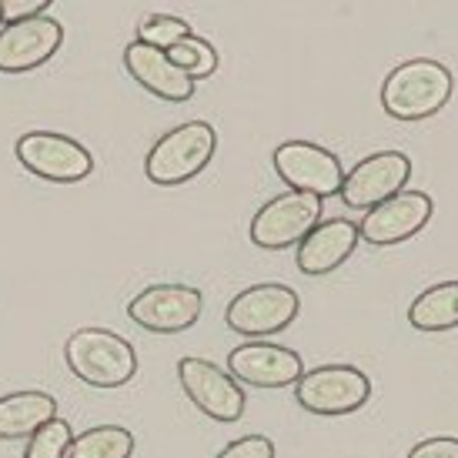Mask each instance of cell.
<instances>
[{
	"mask_svg": "<svg viewBox=\"0 0 458 458\" xmlns=\"http://www.w3.org/2000/svg\"><path fill=\"white\" fill-rule=\"evenodd\" d=\"M215 151L217 131L208 121H188L154 140L144 157V174L157 188H178L184 181L198 178L211 165Z\"/></svg>",
	"mask_w": 458,
	"mask_h": 458,
	"instance_id": "3957f363",
	"label": "cell"
},
{
	"mask_svg": "<svg viewBox=\"0 0 458 458\" xmlns=\"http://www.w3.org/2000/svg\"><path fill=\"white\" fill-rule=\"evenodd\" d=\"M0 27H4V0H0Z\"/></svg>",
	"mask_w": 458,
	"mask_h": 458,
	"instance_id": "484cf974",
	"label": "cell"
},
{
	"mask_svg": "<svg viewBox=\"0 0 458 458\" xmlns=\"http://www.w3.org/2000/svg\"><path fill=\"white\" fill-rule=\"evenodd\" d=\"M178 382L191 405L215 421H238L244 415V392L225 369L208 358H181Z\"/></svg>",
	"mask_w": 458,
	"mask_h": 458,
	"instance_id": "7c38bea8",
	"label": "cell"
},
{
	"mask_svg": "<svg viewBox=\"0 0 458 458\" xmlns=\"http://www.w3.org/2000/svg\"><path fill=\"white\" fill-rule=\"evenodd\" d=\"M301 301L298 292L281 284V281H265V284H251L242 294L231 298L228 311H225V325L234 335L265 342L267 335H278L298 318Z\"/></svg>",
	"mask_w": 458,
	"mask_h": 458,
	"instance_id": "277c9868",
	"label": "cell"
},
{
	"mask_svg": "<svg viewBox=\"0 0 458 458\" xmlns=\"http://www.w3.org/2000/svg\"><path fill=\"white\" fill-rule=\"evenodd\" d=\"M358 248V225L344 221V217H328L318 221L305 242L298 244V271L308 278H318V275H331L335 267H342L352 251Z\"/></svg>",
	"mask_w": 458,
	"mask_h": 458,
	"instance_id": "2e32d148",
	"label": "cell"
},
{
	"mask_svg": "<svg viewBox=\"0 0 458 458\" xmlns=\"http://www.w3.org/2000/svg\"><path fill=\"white\" fill-rule=\"evenodd\" d=\"M278 178L288 184V191L311 194V198H331L342 194L344 184V167L338 161V154L325 151L311 140H284L271 154Z\"/></svg>",
	"mask_w": 458,
	"mask_h": 458,
	"instance_id": "52a82bcc",
	"label": "cell"
},
{
	"mask_svg": "<svg viewBox=\"0 0 458 458\" xmlns=\"http://www.w3.org/2000/svg\"><path fill=\"white\" fill-rule=\"evenodd\" d=\"M64 44V27L51 13L0 27V74H24L47 64Z\"/></svg>",
	"mask_w": 458,
	"mask_h": 458,
	"instance_id": "4fadbf2b",
	"label": "cell"
},
{
	"mask_svg": "<svg viewBox=\"0 0 458 458\" xmlns=\"http://www.w3.org/2000/svg\"><path fill=\"white\" fill-rule=\"evenodd\" d=\"M124 67L140 88L171 104H184L194 98V81L184 71L171 64V57L157 47H148L140 40H131L124 47Z\"/></svg>",
	"mask_w": 458,
	"mask_h": 458,
	"instance_id": "9a60e30c",
	"label": "cell"
},
{
	"mask_svg": "<svg viewBox=\"0 0 458 458\" xmlns=\"http://www.w3.org/2000/svg\"><path fill=\"white\" fill-rule=\"evenodd\" d=\"M134 435L124 425H94L88 432L74 435L67 458H131Z\"/></svg>",
	"mask_w": 458,
	"mask_h": 458,
	"instance_id": "d6986e66",
	"label": "cell"
},
{
	"mask_svg": "<svg viewBox=\"0 0 458 458\" xmlns=\"http://www.w3.org/2000/svg\"><path fill=\"white\" fill-rule=\"evenodd\" d=\"M184 38H191V27L188 21H181L174 13H148L138 27V40L148 44V47H157V51H171L178 47Z\"/></svg>",
	"mask_w": 458,
	"mask_h": 458,
	"instance_id": "44dd1931",
	"label": "cell"
},
{
	"mask_svg": "<svg viewBox=\"0 0 458 458\" xmlns=\"http://www.w3.org/2000/svg\"><path fill=\"white\" fill-rule=\"evenodd\" d=\"M217 458H275V442L265 435H244L217 452Z\"/></svg>",
	"mask_w": 458,
	"mask_h": 458,
	"instance_id": "603a6c76",
	"label": "cell"
},
{
	"mask_svg": "<svg viewBox=\"0 0 458 458\" xmlns=\"http://www.w3.org/2000/svg\"><path fill=\"white\" fill-rule=\"evenodd\" d=\"M408 458H458V438H452V435L425 438L408 452Z\"/></svg>",
	"mask_w": 458,
	"mask_h": 458,
	"instance_id": "cb8c5ba5",
	"label": "cell"
},
{
	"mask_svg": "<svg viewBox=\"0 0 458 458\" xmlns=\"http://www.w3.org/2000/svg\"><path fill=\"white\" fill-rule=\"evenodd\" d=\"M408 178H411V161L402 151H378L371 157H361L342 184L344 208L352 211H371L375 204L388 201L394 194L405 191Z\"/></svg>",
	"mask_w": 458,
	"mask_h": 458,
	"instance_id": "30bf717a",
	"label": "cell"
},
{
	"mask_svg": "<svg viewBox=\"0 0 458 458\" xmlns=\"http://www.w3.org/2000/svg\"><path fill=\"white\" fill-rule=\"evenodd\" d=\"M71 442H74L71 425L64 419H54L27 438L24 458H67L71 455Z\"/></svg>",
	"mask_w": 458,
	"mask_h": 458,
	"instance_id": "7402d4cb",
	"label": "cell"
},
{
	"mask_svg": "<svg viewBox=\"0 0 458 458\" xmlns=\"http://www.w3.org/2000/svg\"><path fill=\"white\" fill-rule=\"evenodd\" d=\"M408 325L419 331L458 328V281L432 284L408 305Z\"/></svg>",
	"mask_w": 458,
	"mask_h": 458,
	"instance_id": "ac0fdd59",
	"label": "cell"
},
{
	"mask_svg": "<svg viewBox=\"0 0 458 458\" xmlns=\"http://www.w3.org/2000/svg\"><path fill=\"white\" fill-rule=\"evenodd\" d=\"M47 7H51V0H4V24H17V21L44 17Z\"/></svg>",
	"mask_w": 458,
	"mask_h": 458,
	"instance_id": "d4e9b609",
	"label": "cell"
},
{
	"mask_svg": "<svg viewBox=\"0 0 458 458\" xmlns=\"http://www.w3.org/2000/svg\"><path fill=\"white\" fill-rule=\"evenodd\" d=\"M64 361L90 388H121L138 375V352L111 328H77L67 335Z\"/></svg>",
	"mask_w": 458,
	"mask_h": 458,
	"instance_id": "7a4b0ae2",
	"label": "cell"
},
{
	"mask_svg": "<svg viewBox=\"0 0 458 458\" xmlns=\"http://www.w3.org/2000/svg\"><path fill=\"white\" fill-rule=\"evenodd\" d=\"M228 375L255 388H288L305 375L301 355L271 342H248L228 352Z\"/></svg>",
	"mask_w": 458,
	"mask_h": 458,
	"instance_id": "5bb4252c",
	"label": "cell"
},
{
	"mask_svg": "<svg viewBox=\"0 0 458 458\" xmlns=\"http://www.w3.org/2000/svg\"><path fill=\"white\" fill-rule=\"evenodd\" d=\"M435 204L425 191H402L388 201L375 204L365 221L358 225V242L371 248H394V244L415 238L432 221Z\"/></svg>",
	"mask_w": 458,
	"mask_h": 458,
	"instance_id": "8fae6325",
	"label": "cell"
},
{
	"mask_svg": "<svg viewBox=\"0 0 458 458\" xmlns=\"http://www.w3.org/2000/svg\"><path fill=\"white\" fill-rule=\"evenodd\" d=\"M204 298L191 284H151L128 301V318L144 331L178 335L198 325Z\"/></svg>",
	"mask_w": 458,
	"mask_h": 458,
	"instance_id": "9c48e42d",
	"label": "cell"
},
{
	"mask_svg": "<svg viewBox=\"0 0 458 458\" xmlns=\"http://www.w3.org/2000/svg\"><path fill=\"white\" fill-rule=\"evenodd\" d=\"M321 208H325V201L311 198V194L284 191L258 208V215L251 217L248 234H251V242H255L258 248H265V251L298 248V244L311 234V228L321 221Z\"/></svg>",
	"mask_w": 458,
	"mask_h": 458,
	"instance_id": "5b68a950",
	"label": "cell"
},
{
	"mask_svg": "<svg viewBox=\"0 0 458 458\" xmlns=\"http://www.w3.org/2000/svg\"><path fill=\"white\" fill-rule=\"evenodd\" d=\"M57 419V398L47 392H13L0 398V438H30Z\"/></svg>",
	"mask_w": 458,
	"mask_h": 458,
	"instance_id": "e0dca14e",
	"label": "cell"
},
{
	"mask_svg": "<svg viewBox=\"0 0 458 458\" xmlns=\"http://www.w3.org/2000/svg\"><path fill=\"white\" fill-rule=\"evenodd\" d=\"M13 154L34 178H44L51 184H77L94 171V157L88 148L57 131H27L17 140Z\"/></svg>",
	"mask_w": 458,
	"mask_h": 458,
	"instance_id": "8992f818",
	"label": "cell"
},
{
	"mask_svg": "<svg viewBox=\"0 0 458 458\" xmlns=\"http://www.w3.org/2000/svg\"><path fill=\"white\" fill-rule=\"evenodd\" d=\"M167 57H171V64L178 67V71H184L191 81L211 77L217 71V51L204 38H194V34L181 40L178 47H171Z\"/></svg>",
	"mask_w": 458,
	"mask_h": 458,
	"instance_id": "ffe728a7",
	"label": "cell"
},
{
	"mask_svg": "<svg viewBox=\"0 0 458 458\" xmlns=\"http://www.w3.org/2000/svg\"><path fill=\"white\" fill-rule=\"evenodd\" d=\"M452 90H455V77L442 61L415 57L385 77L382 107L394 121H425L452 101Z\"/></svg>",
	"mask_w": 458,
	"mask_h": 458,
	"instance_id": "6da1fadb",
	"label": "cell"
},
{
	"mask_svg": "<svg viewBox=\"0 0 458 458\" xmlns=\"http://www.w3.org/2000/svg\"><path fill=\"white\" fill-rule=\"evenodd\" d=\"M294 398L311 415H348L371 398V378L355 365H321L298 378Z\"/></svg>",
	"mask_w": 458,
	"mask_h": 458,
	"instance_id": "ba28073f",
	"label": "cell"
}]
</instances>
